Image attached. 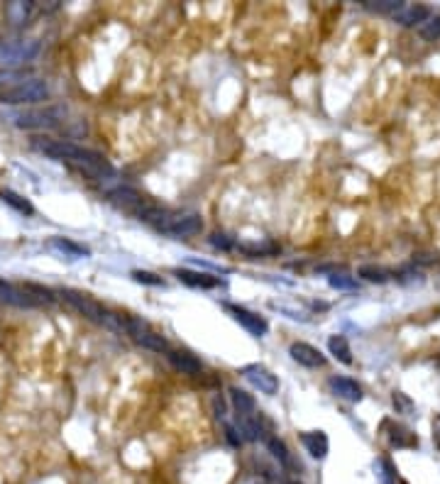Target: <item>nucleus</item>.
<instances>
[{
    "label": "nucleus",
    "instance_id": "29",
    "mask_svg": "<svg viewBox=\"0 0 440 484\" xmlns=\"http://www.w3.org/2000/svg\"><path fill=\"white\" fill-rule=\"evenodd\" d=\"M132 279L137 281V284H147V286H164V279L157 274H152V272H145V269H134L132 272Z\"/></svg>",
    "mask_w": 440,
    "mask_h": 484
},
{
    "label": "nucleus",
    "instance_id": "17",
    "mask_svg": "<svg viewBox=\"0 0 440 484\" xmlns=\"http://www.w3.org/2000/svg\"><path fill=\"white\" fill-rule=\"evenodd\" d=\"M32 10L34 3H30V0H15V3H8L6 6V17L12 25H25L30 20V15H32Z\"/></svg>",
    "mask_w": 440,
    "mask_h": 484
},
{
    "label": "nucleus",
    "instance_id": "14",
    "mask_svg": "<svg viewBox=\"0 0 440 484\" xmlns=\"http://www.w3.org/2000/svg\"><path fill=\"white\" fill-rule=\"evenodd\" d=\"M301 443H303L308 455L316 457V460H323L328 455V447H330L328 436L323 430H306V433H301Z\"/></svg>",
    "mask_w": 440,
    "mask_h": 484
},
{
    "label": "nucleus",
    "instance_id": "9",
    "mask_svg": "<svg viewBox=\"0 0 440 484\" xmlns=\"http://www.w3.org/2000/svg\"><path fill=\"white\" fill-rule=\"evenodd\" d=\"M59 123V110L54 108H44V110H30L15 118V125L22 130H42V128H54Z\"/></svg>",
    "mask_w": 440,
    "mask_h": 484
},
{
    "label": "nucleus",
    "instance_id": "23",
    "mask_svg": "<svg viewBox=\"0 0 440 484\" xmlns=\"http://www.w3.org/2000/svg\"><path fill=\"white\" fill-rule=\"evenodd\" d=\"M230 401L237 409V414H254V399L240 387H230Z\"/></svg>",
    "mask_w": 440,
    "mask_h": 484
},
{
    "label": "nucleus",
    "instance_id": "20",
    "mask_svg": "<svg viewBox=\"0 0 440 484\" xmlns=\"http://www.w3.org/2000/svg\"><path fill=\"white\" fill-rule=\"evenodd\" d=\"M49 248L66 254V257H88V248L76 245V242L66 240V237H52V240H49Z\"/></svg>",
    "mask_w": 440,
    "mask_h": 484
},
{
    "label": "nucleus",
    "instance_id": "16",
    "mask_svg": "<svg viewBox=\"0 0 440 484\" xmlns=\"http://www.w3.org/2000/svg\"><path fill=\"white\" fill-rule=\"evenodd\" d=\"M174 274L179 276V281L194 286V289H215L220 286V279L213 274H206V272H188V269H174Z\"/></svg>",
    "mask_w": 440,
    "mask_h": 484
},
{
    "label": "nucleus",
    "instance_id": "18",
    "mask_svg": "<svg viewBox=\"0 0 440 484\" xmlns=\"http://www.w3.org/2000/svg\"><path fill=\"white\" fill-rule=\"evenodd\" d=\"M110 201L118 203V205H123V208H132V210H137L142 205V196L130 186L113 188V191H110Z\"/></svg>",
    "mask_w": 440,
    "mask_h": 484
},
{
    "label": "nucleus",
    "instance_id": "31",
    "mask_svg": "<svg viewBox=\"0 0 440 484\" xmlns=\"http://www.w3.org/2000/svg\"><path fill=\"white\" fill-rule=\"evenodd\" d=\"M379 470H381V479H384V484H394V477H397V472H394V465L389 463L387 457H381L379 460Z\"/></svg>",
    "mask_w": 440,
    "mask_h": 484
},
{
    "label": "nucleus",
    "instance_id": "21",
    "mask_svg": "<svg viewBox=\"0 0 440 484\" xmlns=\"http://www.w3.org/2000/svg\"><path fill=\"white\" fill-rule=\"evenodd\" d=\"M357 276L365 281H372V284H387V281L392 279V272L384 267H377V264H362V267L357 269Z\"/></svg>",
    "mask_w": 440,
    "mask_h": 484
},
{
    "label": "nucleus",
    "instance_id": "13",
    "mask_svg": "<svg viewBox=\"0 0 440 484\" xmlns=\"http://www.w3.org/2000/svg\"><path fill=\"white\" fill-rule=\"evenodd\" d=\"M0 301L10 303V306H17V308H32L37 306V303L30 299V294H27L22 286L12 284V281H3L0 279Z\"/></svg>",
    "mask_w": 440,
    "mask_h": 484
},
{
    "label": "nucleus",
    "instance_id": "2",
    "mask_svg": "<svg viewBox=\"0 0 440 484\" xmlns=\"http://www.w3.org/2000/svg\"><path fill=\"white\" fill-rule=\"evenodd\" d=\"M49 86L42 79H25L20 83H12L0 91V103L8 105H34V103L47 101Z\"/></svg>",
    "mask_w": 440,
    "mask_h": 484
},
{
    "label": "nucleus",
    "instance_id": "22",
    "mask_svg": "<svg viewBox=\"0 0 440 484\" xmlns=\"http://www.w3.org/2000/svg\"><path fill=\"white\" fill-rule=\"evenodd\" d=\"M264 443H267V450L279 460V465H284V467H291V465H294L291 463L289 447L284 445V441H279V438H274V436H264Z\"/></svg>",
    "mask_w": 440,
    "mask_h": 484
},
{
    "label": "nucleus",
    "instance_id": "26",
    "mask_svg": "<svg viewBox=\"0 0 440 484\" xmlns=\"http://www.w3.org/2000/svg\"><path fill=\"white\" fill-rule=\"evenodd\" d=\"M362 6H365L367 10H372V12H389V15H394V12H397L403 3H401V0H365Z\"/></svg>",
    "mask_w": 440,
    "mask_h": 484
},
{
    "label": "nucleus",
    "instance_id": "5",
    "mask_svg": "<svg viewBox=\"0 0 440 484\" xmlns=\"http://www.w3.org/2000/svg\"><path fill=\"white\" fill-rule=\"evenodd\" d=\"M37 52H39V42H34V39H15V42H3V44H0V64H3V66L22 64V61L32 59Z\"/></svg>",
    "mask_w": 440,
    "mask_h": 484
},
{
    "label": "nucleus",
    "instance_id": "15",
    "mask_svg": "<svg viewBox=\"0 0 440 484\" xmlns=\"http://www.w3.org/2000/svg\"><path fill=\"white\" fill-rule=\"evenodd\" d=\"M169 362H172L174 367H177L181 374H191V376H199L201 372H203V367H201V362L196 360L191 352H183V350H169L167 352Z\"/></svg>",
    "mask_w": 440,
    "mask_h": 484
},
{
    "label": "nucleus",
    "instance_id": "19",
    "mask_svg": "<svg viewBox=\"0 0 440 484\" xmlns=\"http://www.w3.org/2000/svg\"><path fill=\"white\" fill-rule=\"evenodd\" d=\"M328 350H330V355H333L338 362H343V365H352V350H350L348 338H343V335H333V338L328 340Z\"/></svg>",
    "mask_w": 440,
    "mask_h": 484
},
{
    "label": "nucleus",
    "instance_id": "28",
    "mask_svg": "<svg viewBox=\"0 0 440 484\" xmlns=\"http://www.w3.org/2000/svg\"><path fill=\"white\" fill-rule=\"evenodd\" d=\"M328 284L333 286V289H338V291H354V289H357V281H354V276H350V274H330V276H328Z\"/></svg>",
    "mask_w": 440,
    "mask_h": 484
},
{
    "label": "nucleus",
    "instance_id": "27",
    "mask_svg": "<svg viewBox=\"0 0 440 484\" xmlns=\"http://www.w3.org/2000/svg\"><path fill=\"white\" fill-rule=\"evenodd\" d=\"M419 32H421V37L430 39V42L440 39V15H430L428 20H426L423 25L419 27Z\"/></svg>",
    "mask_w": 440,
    "mask_h": 484
},
{
    "label": "nucleus",
    "instance_id": "24",
    "mask_svg": "<svg viewBox=\"0 0 440 484\" xmlns=\"http://www.w3.org/2000/svg\"><path fill=\"white\" fill-rule=\"evenodd\" d=\"M387 425H392V423L387 421ZM389 443H392V445H397V447H414V445H419V438H414L406 428H401V425H392Z\"/></svg>",
    "mask_w": 440,
    "mask_h": 484
},
{
    "label": "nucleus",
    "instance_id": "1",
    "mask_svg": "<svg viewBox=\"0 0 440 484\" xmlns=\"http://www.w3.org/2000/svg\"><path fill=\"white\" fill-rule=\"evenodd\" d=\"M32 147L39 154L57 161H69V164L83 169L91 177H108V174H113V167L103 159V154H98L93 150H83V147L74 145V142L54 140V137H34Z\"/></svg>",
    "mask_w": 440,
    "mask_h": 484
},
{
    "label": "nucleus",
    "instance_id": "33",
    "mask_svg": "<svg viewBox=\"0 0 440 484\" xmlns=\"http://www.w3.org/2000/svg\"><path fill=\"white\" fill-rule=\"evenodd\" d=\"M213 409L220 421H226V403H223V399H218V396L213 399Z\"/></svg>",
    "mask_w": 440,
    "mask_h": 484
},
{
    "label": "nucleus",
    "instance_id": "30",
    "mask_svg": "<svg viewBox=\"0 0 440 484\" xmlns=\"http://www.w3.org/2000/svg\"><path fill=\"white\" fill-rule=\"evenodd\" d=\"M392 401H394V406H397V411H401V414H411V411H414V401H411L406 394L394 392Z\"/></svg>",
    "mask_w": 440,
    "mask_h": 484
},
{
    "label": "nucleus",
    "instance_id": "12",
    "mask_svg": "<svg viewBox=\"0 0 440 484\" xmlns=\"http://www.w3.org/2000/svg\"><path fill=\"white\" fill-rule=\"evenodd\" d=\"M328 387H330V392L335 394V396L345 399V401H362V387L354 379H350V376H330V382H328Z\"/></svg>",
    "mask_w": 440,
    "mask_h": 484
},
{
    "label": "nucleus",
    "instance_id": "25",
    "mask_svg": "<svg viewBox=\"0 0 440 484\" xmlns=\"http://www.w3.org/2000/svg\"><path fill=\"white\" fill-rule=\"evenodd\" d=\"M0 199L6 201L8 205H12L15 210H20V213H34V208H32V203L27 199H22L20 194H15V191H10V188H0Z\"/></svg>",
    "mask_w": 440,
    "mask_h": 484
},
{
    "label": "nucleus",
    "instance_id": "32",
    "mask_svg": "<svg viewBox=\"0 0 440 484\" xmlns=\"http://www.w3.org/2000/svg\"><path fill=\"white\" fill-rule=\"evenodd\" d=\"M210 245H213V248H220V250H230L232 240L228 235H223V232H215V235H210Z\"/></svg>",
    "mask_w": 440,
    "mask_h": 484
},
{
    "label": "nucleus",
    "instance_id": "8",
    "mask_svg": "<svg viewBox=\"0 0 440 484\" xmlns=\"http://www.w3.org/2000/svg\"><path fill=\"white\" fill-rule=\"evenodd\" d=\"M242 374H245L247 382L252 384V387H257L262 394H267V396H274V394L279 392V379H277V374L269 372L267 367L247 365V367H242Z\"/></svg>",
    "mask_w": 440,
    "mask_h": 484
},
{
    "label": "nucleus",
    "instance_id": "11",
    "mask_svg": "<svg viewBox=\"0 0 440 484\" xmlns=\"http://www.w3.org/2000/svg\"><path fill=\"white\" fill-rule=\"evenodd\" d=\"M289 355L294 357L299 365L308 367V370H316V367L326 365V357H323L321 350L313 347V345H308V343H294L289 347Z\"/></svg>",
    "mask_w": 440,
    "mask_h": 484
},
{
    "label": "nucleus",
    "instance_id": "10",
    "mask_svg": "<svg viewBox=\"0 0 440 484\" xmlns=\"http://www.w3.org/2000/svg\"><path fill=\"white\" fill-rule=\"evenodd\" d=\"M428 17H430L428 6H421V3H403V6L392 15V20L401 27H416V25L421 27Z\"/></svg>",
    "mask_w": 440,
    "mask_h": 484
},
{
    "label": "nucleus",
    "instance_id": "6",
    "mask_svg": "<svg viewBox=\"0 0 440 484\" xmlns=\"http://www.w3.org/2000/svg\"><path fill=\"white\" fill-rule=\"evenodd\" d=\"M159 230L172 237H194L203 230V221H201V215H196V213L179 215V218H167V221L159 225Z\"/></svg>",
    "mask_w": 440,
    "mask_h": 484
},
{
    "label": "nucleus",
    "instance_id": "34",
    "mask_svg": "<svg viewBox=\"0 0 440 484\" xmlns=\"http://www.w3.org/2000/svg\"><path fill=\"white\" fill-rule=\"evenodd\" d=\"M15 71H3L0 69V83H6V81H10V79H15Z\"/></svg>",
    "mask_w": 440,
    "mask_h": 484
},
{
    "label": "nucleus",
    "instance_id": "4",
    "mask_svg": "<svg viewBox=\"0 0 440 484\" xmlns=\"http://www.w3.org/2000/svg\"><path fill=\"white\" fill-rule=\"evenodd\" d=\"M59 296L83 318H91V321H96V323H106L108 311L98 301H93L88 294H81V291H74V289H61Z\"/></svg>",
    "mask_w": 440,
    "mask_h": 484
},
{
    "label": "nucleus",
    "instance_id": "7",
    "mask_svg": "<svg viewBox=\"0 0 440 484\" xmlns=\"http://www.w3.org/2000/svg\"><path fill=\"white\" fill-rule=\"evenodd\" d=\"M223 308H226V311L230 313V316L235 318V321L240 323L242 328H245L250 335H254V338L267 335L269 325H267V321H264L262 316H257V313H252V311H247V308H242V306H235V303H223Z\"/></svg>",
    "mask_w": 440,
    "mask_h": 484
},
{
    "label": "nucleus",
    "instance_id": "3",
    "mask_svg": "<svg viewBox=\"0 0 440 484\" xmlns=\"http://www.w3.org/2000/svg\"><path fill=\"white\" fill-rule=\"evenodd\" d=\"M123 330H125V333L132 335V338L137 340L142 347L152 350V352H169V343H167V340L161 338L159 333H154V330H152L145 321H140V318H125V321H123Z\"/></svg>",
    "mask_w": 440,
    "mask_h": 484
}]
</instances>
